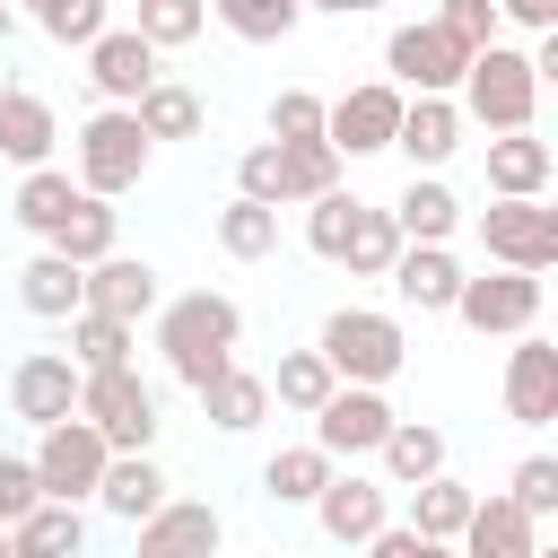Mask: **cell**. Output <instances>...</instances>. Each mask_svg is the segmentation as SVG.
I'll return each instance as SVG.
<instances>
[{
    "label": "cell",
    "mask_w": 558,
    "mask_h": 558,
    "mask_svg": "<svg viewBox=\"0 0 558 558\" xmlns=\"http://www.w3.org/2000/svg\"><path fill=\"white\" fill-rule=\"evenodd\" d=\"M305 9H323V17H366V9H384V0H305Z\"/></svg>",
    "instance_id": "cell-50"
},
{
    "label": "cell",
    "mask_w": 558,
    "mask_h": 558,
    "mask_svg": "<svg viewBox=\"0 0 558 558\" xmlns=\"http://www.w3.org/2000/svg\"><path fill=\"white\" fill-rule=\"evenodd\" d=\"M192 401H201V418H209L218 436H253V427L270 418V384H262L253 366H218Z\"/></svg>",
    "instance_id": "cell-23"
},
{
    "label": "cell",
    "mask_w": 558,
    "mask_h": 558,
    "mask_svg": "<svg viewBox=\"0 0 558 558\" xmlns=\"http://www.w3.org/2000/svg\"><path fill=\"white\" fill-rule=\"evenodd\" d=\"M453 105H462V122H480V131H532V105H541V70H532V52H514V44H480V52L462 61Z\"/></svg>",
    "instance_id": "cell-3"
},
{
    "label": "cell",
    "mask_w": 558,
    "mask_h": 558,
    "mask_svg": "<svg viewBox=\"0 0 558 558\" xmlns=\"http://www.w3.org/2000/svg\"><path fill=\"white\" fill-rule=\"evenodd\" d=\"M357 549H366V558H436V549H445V541H418V532H410V523H384V532H366V541H357Z\"/></svg>",
    "instance_id": "cell-48"
},
{
    "label": "cell",
    "mask_w": 558,
    "mask_h": 558,
    "mask_svg": "<svg viewBox=\"0 0 558 558\" xmlns=\"http://www.w3.org/2000/svg\"><path fill=\"white\" fill-rule=\"evenodd\" d=\"M392 227H401V244H445V235L462 227L453 183H445V174H410V183H401V201H392Z\"/></svg>",
    "instance_id": "cell-25"
},
{
    "label": "cell",
    "mask_w": 558,
    "mask_h": 558,
    "mask_svg": "<svg viewBox=\"0 0 558 558\" xmlns=\"http://www.w3.org/2000/svg\"><path fill=\"white\" fill-rule=\"evenodd\" d=\"M9 410H17L26 427L70 418V410H78V366H70V349H26V357L9 366Z\"/></svg>",
    "instance_id": "cell-13"
},
{
    "label": "cell",
    "mask_w": 558,
    "mask_h": 558,
    "mask_svg": "<svg viewBox=\"0 0 558 558\" xmlns=\"http://www.w3.org/2000/svg\"><path fill=\"white\" fill-rule=\"evenodd\" d=\"M131 349H140V323L96 314V305L70 314V366H78V375H96V366H131Z\"/></svg>",
    "instance_id": "cell-30"
},
{
    "label": "cell",
    "mask_w": 558,
    "mask_h": 558,
    "mask_svg": "<svg viewBox=\"0 0 558 558\" xmlns=\"http://www.w3.org/2000/svg\"><path fill=\"white\" fill-rule=\"evenodd\" d=\"M314 523H323V541L357 549L366 532L392 523V497H384V480H366V471H331V480L314 488Z\"/></svg>",
    "instance_id": "cell-14"
},
{
    "label": "cell",
    "mask_w": 558,
    "mask_h": 558,
    "mask_svg": "<svg viewBox=\"0 0 558 558\" xmlns=\"http://www.w3.org/2000/svg\"><path fill=\"white\" fill-rule=\"evenodd\" d=\"M52 148H61V113H52L35 87L0 78V157L26 174V166H52Z\"/></svg>",
    "instance_id": "cell-18"
},
{
    "label": "cell",
    "mask_w": 558,
    "mask_h": 558,
    "mask_svg": "<svg viewBox=\"0 0 558 558\" xmlns=\"http://www.w3.org/2000/svg\"><path fill=\"white\" fill-rule=\"evenodd\" d=\"M218 541H227V523L201 497H166L148 523H131V558H218Z\"/></svg>",
    "instance_id": "cell-12"
},
{
    "label": "cell",
    "mask_w": 558,
    "mask_h": 558,
    "mask_svg": "<svg viewBox=\"0 0 558 558\" xmlns=\"http://www.w3.org/2000/svg\"><path fill=\"white\" fill-rule=\"evenodd\" d=\"M35 26H44L52 44H78V52H87V44L105 35V0H44Z\"/></svg>",
    "instance_id": "cell-43"
},
{
    "label": "cell",
    "mask_w": 558,
    "mask_h": 558,
    "mask_svg": "<svg viewBox=\"0 0 558 558\" xmlns=\"http://www.w3.org/2000/svg\"><path fill=\"white\" fill-rule=\"evenodd\" d=\"M384 279H392V296H401V305H418V314H453L462 262H453V244H401Z\"/></svg>",
    "instance_id": "cell-22"
},
{
    "label": "cell",
    "mask_w": 558,
    "mask_h": 558,
    "mask_svg": "<svg viewBox=\"0 0 558 558\" xmlns=\"http://www.w3.org/2000/svg\"><path fill=\"white\" fill-rule=\"evenodd\" d=\"M17 549H44V558H87V514L70 497H35L17 523H9Z\"/></svg>",
    "instance_id": "cell-28"
},
{
    "label": "cell",
    "mask_w": 558,
    "mask_h": 558,
    "mask_svg": "<svg viewBox=\"0 0 558 558\" xmlns=\"http://www.w3.org/2000/svg\"><path fill=\"white\" fill-rule=\"evenodd\" d=\"M549 140H532V131H497L488 140V192H506V201H541L549 192Z\"/></svg>",
    "instance_id": "cell-24"
},
{
    "label": "cell",
    "mask_w": 558,
    "mask_h": 558,
    "mask_svg": "<svg viewBox=\"0 0 558 558\" xmlns=\"http://www.w3.org/2000/svg\"><path fill=\"white\" fill-rule=\"evenodd\" d=\"M392 253H401V227H392V209H366V201H357V218H349V244H340L349 279H384V270H392Z\"/></svg>",
    "instance_id": "cell-38"
},
{
    "label": "cell",
    "mask_w": 558,
    "mask_h": 558,
    "mask_svg": "<svg viewBox=\"0 0 558 558\" xmlns=\"http://www.w3.org/2000/svg\"><path fill=\"white\" fill-rule=\"evenodd\" d=\"M375 462H384L392 488H418L427 471H445V427H427V418H392L384 445H375Z\"/></svg>",
    "instance_id": "cell-27"
},
{
    "label": "cell",
    "mask_w": 558,
    "mask_h": 558,
    "mask_svg": "<svg viewBox=\"0 0 558 558\" xmlns=\"http://www.w3.org/2000/svg\"><path fill=\"white\" fill-rule=\"evenodd\" d=\"M453 541H462V558H532L541 549V523L497 488V497H471V514H462Z\"/></svg>",
    "instance_id": "cell-21"
},
{
    "label": "cell",
    "mask_w": 558,
    "mask_h": 558,
    "mask_svg": "<svg viewBox=\"0 0 558 558\" xmlns=\"http://www.w3.org/2000/svg\"><path fill=\"white\" fill-rule=\"evenodd\" d=\"M314 349L331 357L340 384H392V375L410 366V331H401V314H384V305H331L323 331H314Z\"/></svg>",
    "instance_id": "cell-4"
},
{
    "label": "cell",
    "mask_w": 558,
    "mask_h": 558,
    "mask_svg": "<svg viewBox=\"0 0 558 558\" xmlns=\"http://www.w3.org/2000/svg\"><path fill=\"white\" fill-rule=\"evenodd\" d=\"M532 558H558V549H532Z\"/></svg>",
    "instance_id": "cell-55"
},
{
    "label": "cell",
    "mask_w": 558,
    "mask_h": 558,
    "mask_svg": "<svg viewBox=\"0 0 558 558\" xmlns=\"http://www.w3.org/2000/svg\"><path fill=\"white\" fill-rule=\"evenodd\" d=\"M392 148L410 157V174H436V166L462 148V105H453V96H401Z\"/></svg>",
    "instance_id": "cell-17"
},
{
    "label": "cell",
    "mask_w": 558,
    "mask_h": 558,
    "mask_svg": "<svg viewBox=\"0 0 558 558\" xmlns=\"http://www.w3.org/2000/svg\"><path fill=\"white\" fill-rule=\"evenodd\" d=\"M262 384H270V401H279V410L314 418V410L331 401V384H340V375H331V357H323V349H288V357H279V375H262Z\"/></svg>",
    "instance_id": "cell-34"
},
{
    "label": "cell",
    "mask_w": 558,
    "mask_h": 558,
    "mask_svg": "<svg viewBox=\"0 0 558 558\" xmlns=\"http://www.w3.org/2000/svg\"><path fill=\"white\" fill-rule=\"evenodd\" d=\"M166 497H174V480H166L157 445H148V453H113V462H105V480H96V506H105L113 523H148Z\"/></svg>",
    "instance_id": "cell-20"
},
{
    "label": "cell",
    "mask_w": 558,
    "mask_h": 558,
    "mask_svg": "<svg viewBox=\"0 0 558 558\" xmlns=\"http://www.w3.org/2000/svg\"><path fill=\"white\" fill-rule=\"evenodd\" d=\"M262 122H270V140H323V96L314 87H279Z\"/></svg>",
    "instance_id": "cell-44"
},
{
    "label": "cell",
    "mask_w": 558,
    "mask_h": 558,
    "mask_svg": "<svg viewBox=\"0 0 558 558\" xmlns=\"http://www.w3.org/2000/svg\"><path fill=\"white\" fill-rule=\"evenodd\" d=\"M209 17L244 44H288L305 26V0H209Z\"/></svg>",
    "instance_id": "cell-37"
},
{
    "label": "cell",
    "mask_w": 558,
    "mask_h": 558,
    "mask_svg": "<svg viewBox=\"0 0 558 558\" xmlns=\"http://www.w3.org/2000/svg\"><path fill=\"white\" fill-rule=\"evenodd\" d=\"M471 497H480V488H462L453 471H427V480L410 488V532H418V541H453L462 514H471Z\"/></svg>",
    "instance_id": "cell-35"
},
{
    "label": "cell",
    "mask_w": 558,
    "mask_h": 558,
    "mask_svg": "<svg viewBox=\"0 0 558 558\" xmlns=\"http://www.w3.org/2000/svg\"><path fill=\"white\" fill-rule=\"evenodd\" d=\"M113 244H122V209H113V201H96V192H78V201H70V218L52 227V253H61V262H78V270H87V262H105Z\"/></svg>",
    "instance_id": "cell-26"
},
{
    "label": "cell",
    "mask_w": 558,
    "mask_h": 558,
    "mask_svg": "<svg viewBox=\"0 0 558 558\" xmlns=\"http://www.w3.org/2000/svg\"><path fill=\"white\" fill-rule=\"evenodd\" d=\"M148 157H157V140L140 131V113L131 105H96L78 131H70V183L78 192H96V201H122L140 174H148Z\"/></svg>",
    "instance_id": "cell-2"
},
{
    "label": "cell",
    "mask_w": 558,
    "mask_h": 558,
    "mask_svg": "<svg viewBox=\"0 0 558 558\" xmlns=\"http://www.w3.org/2000/svg\"><path fill=\"white\" fill-rule=\"evenodd\" d=\"M331 471H340V462H331L314 436H305V445H279V453L262 462V497H270V506H314V488H323Z\"/></svg>",
    "instance_id": "cell-31"
},
{
    "label": "cell",
    "mask_w": 558,
    "mask_h": 558,
    "mask_svg": "<svg viewBox=\"0 0 558 558\" xmlns=\"http://www.w3.org/2000/svg\"><path fill=\"white\" fill-rule=\"evenodd\" d=\"M340 148L331 140H279V183H288V201H323V192H340Z\"/></svg>",
    "instance_id": "cell-36"
},
{
    "label": "cell",
    "mask_w": 558,
    "mask_h": 558,
    "mask_svg": "<svg viewBox=\"0 0 558 558\" xmlns=\"http://www.w3.org/2000/svg\"><path fill=\"white\" fill-rule=\"evenodd\" d=\"M87 87L96 105H140V87H157V44H140L131 26H105L87 44Z\"/></svg>",
    "instance_id": "cell-16"
},
{
    "label": "cell",
    "mask_w": 558,
    "mask_h": 558,
    "mask_svg": "<svg viewBox=\"0 0 558 558\" xmlns=\"http://www.w3.org/2000/svg\"><path fill=\"white\" fill-rule=\"evenodd\" d=\"M9 44H17V9L0 0V52H9Z\"/></svg>",
    "instance_id": "cell-51"
},
{
    "label": "cell",
    "mask_w": 558,
    "mask_h": 558,
    "mask_svg": "<svg viewBox=\"0 0 558 558\" xmlns=\"http://www.w3.org/2000/svg\"><path fill=\"white\" fill-rule=\"evenodd\" d=\"M78 418H87L113 453H148V445H157V392L140 384V366H96V375H78Z\"/></svg>",
    "instance_id": "cell-5"
},
{
    "label": "cell",
    "mask_w": 558,
    "mask_h": 558,
    "mask_svg": "<svg viewBox=\"0 0 558 558\" xmlns=\"http://www.w3.org/2000/svg\"><path fill=\"white\" fill-rule=\"evenodd\" d=\"M131 113H140V131H148V140H192V131H201V96H192L183 78L140 87V105H131Z\"/></svg>",
    "instance_id": "cell-39"
},
{
    "label": "cell",
    "mask_w": 558,
    "mask_h": 558,
    "mask_svg": "<svg viewBox=\"0 0 558 558\" xmlns=\"http://www.w3.org/2000/svg\"><path fill=\"white\" fill-rule=\"evenodd\" d=\"M462 61H471V44H453L436 17L384 35V78H392L401 96H453V87H462Z\"/></svg>",
    "instance_id": "cell-7"
},
{
    "label": "cell",
    "mask_w": 558,
    "mask_h": 558,
    "mask_svg": "<svg viewBox=\"0 0 558 558\" xmlns=\"http://www.w3.org/2000/svg\"><path fill=\"white\" fill-rule=\"evenodd\" d=\"M70 201H78V183H70L61 166H26V174H17V201H9V218H17L35 244H52V227L70 218Z\"/></svg>",
    "instance_id": "cell-29"
},
{
    "label": "cell",
    "mask_w": 558,
    "mask_h": 558,
    "mask_svg": "<svg viewBox=\"0 0 558 558\" xmlns=\"http://www.w3.org/2000/svg\"><path fill=\"white\" fill-rule=\"evenodd\" d=\"M9 9H17V0H9ZM26 9H44V0H26Z\"/></svg>",
    "instance_id": "cell-56"
},
{
    "label": "cell",
    "mask_w": 558,
    "mask_h": 558,
    "mask_svg": "<svg viewBox=\"0 0 558 558\" xmlns=\"http://www.w3.org/2000/svg\"><path fill=\"white\" fill-rule=\"evenodd\" d=\"M35 497H44V488H35V462H26V453H0V523H17Z\"/></svg>",
    "instance_id": "cell-47"
},
{
    "label": "cell",
    "mask_w": 558,
    "mask_h": 558,
    "mask_svg": "<svg viewBox=\"0 0 558 558\" xmlns=\"http://www.w3.org/2000/svg\"><path fill=\"white\" fill-rule=\"evenodd\" d=\"M506 418L514 427H549L558 418V349L541 331H514V349H506Z\"/></svg>",
    "instance_id": "cell-15"
},
{
    "label": "cell",
    "mask_w": 558,
    "mask_h": 558,
    "mask_svg": "<svg viewBox=\"0 0 558 558\" xmlns=\"http://www.w3.org/2000/svg\"><path fill=\"white\" fill-rule=\"evenodd\" d=\"M235 192H244V201H270V209H288V183H279V140H253V148L235 157Z\"/></svg>",
    "instance_id": "cell-45"
},
{
    "label": "cell",
    "mask_w": 558,
    "mask_h": 558,
    "mask_svg": "<svg viewBox=\"0 0 558 558\" xmlns=\"http://www.w3.org/2000/svg\"><path fill=\"white\" fill-rule=\"evenodd\" d=\"M436 26H445L453 44H471V52H480V44H506V17H497V0H445V9H436Z\"/></svg>",
    "instance_id": "cell-46"
},
{
    "label": "cell",
    "mask_w": 558,
    "mask_h": 558,
    "mask_svg": "<svg viewBox=\"0 0 558 558\" xmlns=\"http://www.w3.org/2000/svg\"><path fill=\"white\" fill-rule=\"evenodd\" d=\"M35 488L44 497H70V506H87L96 497V480H105V462H113V445L70 410V418H52V427H35Z\"/></svg>",
    "instance_id": "cell-6"
},
{
    "label": "cell",
    "mask_w": 558,
    "mask_h": 558,
    "mask_svg": "<svg viewBox=\"0 0 558 558\" xmlns=\"http://www.w3.org/2000/svg\"><path fill=\"white\" fill-rule=\"evenodd\" d=\"M480 253H488L497 270H549V262H558V209L497 192V201L480 209Z\"/></svg>",
    "instance_id": "cell-8"
},
{
    "label": "cell",
    "mask_w": 558,
    "mask_h": 558,
    "mask_svg": "<svg viewBox=\"0 0 558 558\" xmlns=\"http://www.w3.org/2000/svg\"><path fill=\"white\" fill-rule=\"evenodd\" d=\"M349 218H357V192H323V201H305V244H314L323 262H340Z\"/></svg>",
    "instance_id": "cell-41"
},
{
    "label": "cell",
    "mask_w": 558,
    "mask_h": 558,
    "mask_svg": "<svg viewBox=\"0 0 558 558\" xmlns=\"http://www.w3.org/2000/svg\"><path fill=\"white\" fill-rule=\"evenodd\" d=\"M436 558H462V549H453V541H445V549H436Z\"/></svg>",
    "instance_id": "cell-53"
},
{
    "label": "cell",
    "mask_w": 558,
    "mask_h": 558,
    "mask_svg": "<svg viewBox=\"0 0 558 558\" xmlns=\"http://www.w3.org/2000/svg\"><path fill=\"white\" fill-rule=\"evenodd\" d=\"M201 26H209V0H140V17H131V35L157 52H183Z\"/></svg>",
    "instance_id": "cell-40"
},
{
    "label": "cell",
    "mask_w": 558,
    "mask_h": 558,
    "mask_svg": "<svg viewBox=\"0 0 558 558\" xmlns=\"http://www.w3.org/2000/svg\"><path fill=\"white\" fill-rule=\"evenodd\" d=\"M78 305L140 323V314H157V270H148V262H131V253L113 244L105 262H87V270H78Z\"/></svg>",
    "instance_id": "cell-19"
},
{
    "label": "cell",
    "mask_w": 558,
    "mask_h": 558,
    "mask_svg": "<svg viewBox=\"0 0 558 558\" xmlns=\"http://www.w3.org/2000/svg\"><path fill=\"white\" fill-rule=\"evenodd\" d=\"M235 340H244V305L218 296V288H192V296L157 305V349H166L174 384H192V392H201L218 366H235Z\"/></svg>",
    "instance_id": "cell-1"
},
{
    "label": "cell",
    "mask_w": 558,
    "mask_h": 558,
    "mask_svg": "<svg viewBox=\"0 0 558 558\" xmlns=\"http://www.w3.org/2000/svg\"><path fill=\"white\" fill-rule=\"evenodd\" d=\"M392 122H401V87H392V78H357L349 96L323 105V140H331L340 157H375V148H392Z\"/></svg>",
    "instance_id": "cell-11"
},
{
    "label": "cell",
    "mask_w": 558,
    "mask_h": 558,
    "mask_svg": "<svg viewBox=\"0 0 558 558\" xmlns=\"http://www.w3.org/2000/svg\"><path fill=\"white\" fill-rule=\"evenodd\" d=\"M497 17L523 26V35H549V26H558V0H497Z\"/></svg>",
    "instance_id": "cell-49"
},
{
    "label": "cell",
    "mask_w": 558,
    "mask_h": 558,
    "mask_svg": "<svg viewBox=\"0 0 558 558\" xmlns=\"http://www.w3.org/2000/svg\"><path fill=\"white\" fill-rule=\"evenodd\" d=\"M0 558H9V523H0Z\"/></svg>",
    "instance_id": "cell-54"
},
{
    "label": "cell",
    "mask_w": 558,
    "mask_h": 558,
    "mask_svg": "<svg viewBox=\"0 0 558 558\" xmlns=\"http://www.w3.org/2000/svg\"><path fill=\"white\" fill-rule=\"evenodd\" d=\"M506 497H514L532 523H541V514H558V462H549V453H523V462L506 471Z\"/></svg>",
    "instance_id": "cell-42"
},
{
    "label": "cell",
    "mask_w": 558,
    "mask_h": 558,
    "mask_svg": "<svg viewBox=\"0 0 558 558\" xmlns=\"http://www.w3.org/2000/svg\"><path fill=\"white\" fill-rule=\"evenodd\" d=\"M17 305L44 314V323H70V314H78V262H61V253L44 244V253L17 270Z\"/></svg>",
    "instance_id": "cell-32"
},
{
    "label": "cell",
    "mask_w": 558,
    "mask_h": 558,
    "mask_svg": "<svg viewBox=\"0 0 558 558\" xmlns=\"http://www.w3.org/2000/svg\"><path fill=\"white\" fill-rule=\"evenodd\" d=\"M9 558H44V549H17V541H9Z\"/></svg>",
    "instance_id": "cell-52"
},
{
    "label": "cell",
    "mask_w": 558,
    "mask_h": 558,
    "mask_svg": "<svg viewBox=\"0 0 558 558\" xmlns=\"http://www.w3.org/2000/svg\"><path fill=\"white\" fill-rule=\"evenodd\" d=\"M453 323L462 331H532L541 323V270H462V288H453Z\"/></svg>",
    "instance_id": "cell-9"
},
{
    "label": "cell",
    "mask_w": 558,
    "mask_h": 558,
    "mask_svg": "<svg viewBox=\"0 0 558 558\" xmlns=\"http://www.w3.org/2000/svg\"><path fill=\"white\" fill-rule=\"evenodd\" d=\"M218 253H227V262H270V253H279V209L235 192V201L218 209Z\"/></svg>",
    "instance_id": "cell-33"
},
{
    "label": "cell",
    "mask_w": 558,
    "mask_h": 558,
    "mask_svg": "<svg viewBox=\"0 0 558 558\" xmlns=\"http://www.w3.org/2000/svg\"><path fill=\"white\" fill-rule=\"evenodd\" d=\"M392 418H401V410L384 401V384H331V401L314 410V445H323L331 462H357V453L384 445Z\"/></svg>",
    "instance_id": "cell-10"
}]
</instances>
